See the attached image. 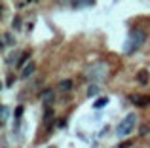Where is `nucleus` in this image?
<instances>
[{"mask_svg": "<svg viewBox=\"0 0 150 148\" xmlns=\"http://www.w3.org/2000/svg\"><path fill=\"white\" fill-rule=\"evenodd\" d=\"M8 120H10V106L4 104V106H2V123H6Z\"/></svg>", "mask_w": 150, "mask_h": 148, "instance_id": "obj_13", "label": "nucleus"}, {"mask_svg": "<svg viewBox=\"0 0 150 148\" xmlns=\"http://www.w3.org/2000/svg\"><path fill=\"white\" fill-rule=\"evenodd\" d=\"M13 29H15V30L21 29V17H15V19H13Z\"/></svg>", "mask_w": 150, "mask_h": 148, "instance_id": "obj_17", "label": "nucleus"}, {"mask_svg": "<svg viewBox=\"0 0 150 148\" xmlns=\"http://www.w3.org/2000/svg\"><path fill=\"white\" fill-rule=\"evenodd\" d=\"M137 82L139 84H148V70H139V74H137Z\"/></svg>", "mask_w": 150, "mask_h": 148, "instance_id": "obj_8", "label": "nucleus"}, {"mask_svg": "<svg viewBox=\"0 0 150 148\" xmlns=\"http://www.w3.org/2000/svg\"><path fill=\"white\" fill-rule=\"evenodd\" d=\"M44 123L48 127H51V123H53V108H46V112H44Z\"/></svg>", "mask_w": 150, "mask_h": 148, "instance_id": "obj_6", "label": "nucleus"}, {"mask_svg": "<svg viewBox=\"0 0 150 148\" xmlns=\"http://www.w3.org/2000/svg\"><path fill=\"white\" fill-rule=\"evenodd\" d=\"M29 57H30V53H29V51H23L21 55H19V61H17V67H21V65H25L27 61H29ZM27 65H29V63H27Z\"/></svg>", "mask_w": 150, "mask_h": 148, "instance_id": "obj_12", "label": "nucleus"}, {"mask_svg": "<svg viewBox=\"0 0 150 148\" xmlns=\"http://www.w3.org/2000/svg\"><path fill=\"white\" fill-rule=\"evenodd\" d=\"M13 82H15V76H13V74H10V76H8V80H6V85L10 87V85L13 84Z\"/></svg>", "mask_w": 150, "mask_h": 148, "instance_id": "obj_19", "label": "nucleus"}, {"mask_svg": "<svg viewBox=\"0 0 150 148\" xmlns=\"http://www.w3.org/2000/svg\"><path fill=\"white\" fill-rule=\"evenodd\" d=\"M133 146V141H125V142H120L116 148H131Z\"/></svg>", "mask_w": 150, "mask_h": 148, "instance_id": "obj_16", "label": "nucleus"}, {"mask_svg": "<svg viewBox=\"0 0 150 148\" xmlns=\"http://www.w3.org/2000/svg\"><path fill=\"white\" fill-rule=\"evenodd\" d=\"M108 104V97H101V99H97V103L93 104L95 108H103V106H106Z\"/></svg>", "mask_w": 150, "mask_h": 148, "instance_id": "obj_14", "label": "nucleus"}, {"mask_svg": "<svg viewBox=\"0 0 150 148\" xmlns=\"http://www.w3.org/2000/svg\"><path fill=\"white\" fill-rule=\"evenodd\" d=\"M148 133H150V125H143V127H141L139 135H148Z\"/></svg>", "mask_w": 150, "mask_h": 148, "instance_id": "obj_18", "label": "nucleus"}, {"mask_svg": "<svg viewBox=\"0 0 150 148\" xmlns=\"http://www.w3.org/2000/svg\"><path fill=\"white\" fill-rule=\"evenodd\" d=\"M146 38H148L146 30H143V29H131V30H129V34H127V40H125V44H124V53H125V55H133V53H137L144 46Z\"/></svg>", "mask_w": 150, "mask_h": 148, "instance_id": "obj_1", "label": "nucleus"}, {"mask_svg": "<svg viewBox=\"0 0 150 148\" xmlns=\"http://www.w3.org/2000/svg\"><path fill=\"white\" fill-rule=\"evenodd\" d=\"M70 6H72L74 10H80V8H91L93 2H89V0H86V2H72Z\"/></svg>", "mask_w": 150, "mask_h": 148, "instance_id": "obj_11", "label": "nucleus"}, {"mask_svg": "<svg viewBox=\"0 0 150 148\" xmlns=\"http://www.w3.org/2000/svg\"><path fill=\"white\" fill-rule=\"evenodd\" d=\"M108 63L106 61H95V63L88 65L84 70V78H88L93 84H99V82H105L106 76H108Z\"/></svg>", "mask_w": 150, "mask_h": 148, "instance_id": "obj_2", "label": "nucleus"}, {"mask_svg": "<svg viewBox=\"0 0 150 148\" xmlns=\"http://www.w3.org/2000/svg\"><path fill=\"white\" fill-rule=\"evenodd\" d=\"M135 125H137V114H135V112H129V114L125 116V118H122V122L118 123L116 135H118V137H127V135L133 133Z\"/></svg>", "mask_w": 150, "mask_h": 148, "instance_id": "obj_3", "label": "nucleus"}, {"mask_svg": "<svg viewBox=\"0 0 150 148\" xmlns=\"http://www.w3.org/2000/svg\"><path fill=\"white\" fill-rule=\"evenodd\" d=\"M34 63H29L25 68H23V74H21V78H29V76H33V72H34Z\"/></svg>", "mask_w": 150, "mask_h": 148, "instance_id": "obj_7", "label": "nucleus"}, {"mask_svg": "<svg viewBox=\"0 0 150 148\" xmlns=\"http://www.w3.org/2000/svg\"><path fill=\"white\" fill-rule=\"evenodd\" d=\"M99 85H95V84H89V87H88V97H97L99 95Z\"/></svg>", "mask_w": 150, "mask_h": 148, "instance_id": "obj_10", "label": "nucleus"}, {"mask_svg": "<svg viewBox=\"0 0 150 148\" xmlns=\"http://www.w3.org/2000/svg\"><path fill=\"white\" fill-rule=\"evenodd\" d=\"M4 44H10V46L15 44V38H13V34H11V32H6V34H4Z\"/></svg>", "mask_w": 150, "mask_h": 148, "instance_id": "obj_15", "label": "nucleus"}, {"mask_svg": "<svg viewBox=\"0 0 150 148\" xmlns=\"http://www.w3.org/2000/svg\"><path fill=\"white\" fill-rule=\"evenodd\" d=\"M53 97H55V93L51 91V89H46V91H44V106L51 108V104H53Z\"/></svg>", "mask_w": 150, "mask_h": 148, "instance_id": "obj_5", "label": "nucleus"}, {"mask_svg": "<svg viewBox=\"0 0 150 148\" xmlns=\"http://www.w3.org/2000/svg\"><path fill=\"white\" fill-rule=\"evenodd\" d=\"M59 89H61V91H70V89H72V80H63L61 84H59Z\"/></svg>", "mask_w": 150, "mask_h": 148, "instance_id": "obj_9", "label": "nucleus"}, {"mask_svg": "<svg viewBox=\"0 0 150 148\" xmlns=\"http://www.w3.org/2000/svg\"><path fill=\"white\" fill-rule=\"evenodd\" d=\"M129 101H131L133 104H137V106H148L150 104V95H141V93H137V95L129 97Z\"/></svg>", "mask_w": 150, "mask_h": 148, "instance_id": "obj_4", "label": "nucleus"}]
</instances>
